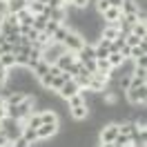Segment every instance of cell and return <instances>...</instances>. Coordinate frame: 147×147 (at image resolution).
Returning <instances> with one entry per match:
<instances>
[{
    "mask_svg": "<svg viewBox=\"0 0 147 147\" xmlns=\"http://www.w3.org/2000/svg\"><path fill=\"white\" fill-rule=\"evenodd\" d=\"M65 51H67V49H65L63 42H54V40H51V42L42 49V58H40V60H45L47 65H56V60H58Z\"/></svg>",
    "mask_w": 147,
    "mask_h": 147,
    "instance_id": "1",
    "label": "cell"
},
{
    "mask_svg": "<svg viewBox=\"0 0 147 147\" xmlns=\"http://www.w3.org/2000/svg\"><path fill=\"white\" fill-rule=\"evenodd\" d=\"M123 96H125V100H127L131 107L145 105V102H147V85H143V87H129Z\"/></svg>",
    "mask_w": 147,
    "mask_h": 147,
    "instance_id": "2",
    "label": "cell"
},
{
    "mask_svg": "<svg viewBox=\"0 0 147 147\" xmlns=\"http://www.w3.org/2000/svg\"><path fill=\"white\" fill-rule=\"evenodd\" d=\"M22 129H25V127L20 125V120L9 118V116H7V118H2V131H5V136L9 138L11 143H13L16 138L22 136Z\"/></svg>",
    "mask_w": 147,
    "mask_h": 147,
    "instance_id": "3",
    "label": "cell"
},
{
    "mask_svg": "<svg viewBox=\"0 0 147 147\" xmlns=\"http://www.w3.org/2000/svg\"><path fill=\"white\" fill-rule=\"evenodd\" d=\"M63 45H65V49H67V51H71V54H78V51L83 49L85 40H83V36H80L78 31H69V34H67V38L63 40Z\"/></svg>",
    "mask_w": 147,
    "mask_h": 147,
    "instance_id": "4",
    "label": "cell"
},
{
    "mask_svg": "<svg viewBox=\"0 0 147 147\" xmlns=\"http://www.w3.org/2000/svg\"><path fill=\"white\" fill-rule=\"evenodd\" d=\"M116 136H118V125L116 123H107L98 131V143H114Z\"/></svg>",
    "mask_w": 147,
    "mask_h": 147,
    "instance_id": "5",
    "label": "cell"
},
{
    "mask_svg": "<svg viewBox=\"0 0 147 147\" xmlns=\"http://www.w3.org/2000/svg\"><path fill=\"white\" fill-rule=\"evenodd\" d=\"M58 131H60V123H54V125H40V127L36 129L38 140H51Z\"/></svg>",
    "mask_w": 147,
    "mask_h": 147,
    "instance_id": "6",
    "label": "cell"
},
{
    "mask_svg": "<svg viewBox=\"0 0 147 147\" xmlns=\"http://www.w3.org/2000/svg\"><path fill=\"white\" fill-rule=\"evenodd\" d=\"M78 92H80L78 83H76V80H69V83H65L63 87L56 92V96H58V98H63V100H67L69 96H74V94H78Z\"/></svg>",
    "mask_w": 147,
    "mask_h": 147,
    "instance_id": "7",
    "label": "cell"
},
{
    "mask_svg": "<svg viewBox=\"0 0 147 147\" xmlns=\"http://www.w3.org/2000/svg\"><path fill=\"white\" fill-rule=\"evenodd\" d=\"M100 16H102V20H105L107 25H116V27H118V22L123 20V11L116 9V7H109V9L102 11Z\"/></svg>",
    "mask_w": 147,
    "mask_h": 147,
    "instance_id": "8",
    "label": "cell"
},
{
    "mask_svg": "<svg viewBox=\"0 0 147 147\" xmlns=\"http://www.w3.org/2000/svg\"><path fill=\"white\" fill-rule=\"evenodd\" d=\"M69 118H71L74 123H85V120H89V109H87V105L71 107V109H69Z\"/></svg>",
    "mask_w": 147,
    "mask_h": 147,
    "instance_id": "9",
    "label": "cell"
},
{
    "mask_svg": "<svg viewBox=\"0 0 147 147\" xmlns=\"http://www.w3.org/2000/svg\"><path fill=\"white\" fill-rule=\"evenodd\" d=\"M76 60H80V63H89V60H96V54H94V45H87L85 42L83 45V49L76 54Z\"/></svg>",
    "mask_w": 147,
    "mask_h": 147,
    "instance_id": "10",
    "label": "cell"
},
{
    "mask_svg": "<svg viewBox=\"0 0 147 147\" xmlns=\"http://www.w3.org/2000/svg\"><path fill=\"white\" fill-rule=\"evenodd\" d=\"M74 63H76V54H71V51H65V54L60 56L58 60H56V65L60 67V71H67V69H69Z\"/></svg>",
    "mask_w": 147,
    "mask_h": 147,
    "instance_id": "11",
    "label": "cell"
},
{
    "mask_svg": "<svg viewBox=\"0 0 147 147\" xmlns=\"http://www.w3.org/2000/svg\"><path fill=\"white\" fill-rule=\"evenodd\" d=\"M27 5H29V0H7V2H5V9H7V13H18V11H22Z\"/></svg>",
    "mask_w": 147,
    "mask_h": 147,
    "instance_id": "12",
    "label": "cell"
},
{
    "mask_svg": "<svg viewBox=\"0 0 147 147\" xmlns=\"http://www.w3.org/2000/svg\"><path fill=\"white\" fill-rule=\"evenodd\" d=\"M16 16H18V25H25V27H34V13H31L27 7H25L22 11H18Z\"/></svg>",
    "mask_w": 147,
    "mask_h": 147,
    "instance_id": "13",
    "label": "cell"
},
{
    "mask_svg": "<svg viewBox=\"0 0 147 147\" xmlns=\"http://www.w3.org/2000/svg\"><path fill=\"white\" fill-rule=\"evenodd\" d=\"M118 36V27H116V25H105V27L100 29V38L102 40H114V38Z\"/></svg>",
    "mask_w": 147,
    "mask_h": 147,
    "instance_id": "14",
    "label": "cell"
},
{
    "mask_svg": "<svg viewBox=\"0 0 147 147\" xmlns=\"http://www.w3.org/2000/svg\"><path fill=\"white\" fill-rule=\"evenodd\" d=\"M40 118H42V125H54V123H60V116L51 109H45L40 111Z\"/></svg>",
    "mask_w": 147,
    "mask_h": 147,
    "instance_id": "15",
    "label": "cell"
},
{
    "mask_svg": "<svg viewBox=\"0 0 147 147\" xmlns=\"http://www.w3.org/2000/svg\"><path fill=\"white\" fill-rule=\"evenodd\" d=\"M31 74H34V78H36V80H40V78H42L45 74H49V65H47L45 60H38L36 67L31 69Z\"/></svg>",
    "mask_w": 147,
    "mask_h": 147,
    "instance_id": "16",
    "label": "cell"
},
{
    "mask_svg": "<svg viewBox=\"0 0 147 147\" xmlns=\"http://www.w3.org/2000/svg\"><path fill=\"white\" fill-rule=\"evenodd\" d=\"M65 105H67V109H71V107H80V105H85V96L83 92L74 94V96H69L67 100H65Z\"/></svg>",
    "mask_w": 147,
    "mask_h": 147,
    "instance_id": "17",
    "label": "cell"
},
{
    "mask_svg": "<svg viewBox=\"0 0 147 147\" xmlns=\"http://www.w3.org/2000/svg\"><path fill=\"white\" fill-rule=\"evenodd\" d=\"M25 100V94L22 92H11L7 98H5V105L7 107H13V105H20V102Z\"/></svg>",
    "mask_w": 147,
    "mask_h": 147,
    "instance_id": "18",
    "label": "cell"
},
{
    "mask_svg": "<svg viewBox=\"0 0 147 147\" xmlns=\"http://www.w3.org/2000/svg\"><path fill=\"white\" fill-rule=\"evenodd\" d=\"M123 56H120V51H109V56H107V63H109L111 69H118L120 65H123Z\"/></svg>",
    "mask_w": 147,
    "mask_h": 147,
    "instance_id": "19",
    "label": "cell"
},
{
    "mask_svg": "<svg viewBox=\"0 0 147 147\" xmlns=\"http://www.w3.org/2000/svg\"><path fill=\"white\" fill-rule=\"evenodd\" d=\"M69 31H71V29L67 27V25H60V27H58V29L54 31V36H51V40H54V42H63L65 38H67V34H69Z\"/></svg>",
    "mask_w": 147,
    "mask_h": 147,
    "instance_id": "20",
    "label": "cell"
},
{
    "mask_svg": "<svg viewBox=\"0 0 147 147\" xmlns=\"http://www.w3.org/2000/svg\"><path fill=\"white\" fill-rule=\"evenodd\" d=\"M22 138L29 143V147L34 145V143H38V134H36V129H34V127H25V129H22Z\"/></svg>",
    "mask_w": 147,
    "mask_h": 147,
    "instance_id": "21",
    "label": "cell"
},
{
    "mask_svg": "<svg viewBox=\"0 0 147 147\" xmlns=\"http://www.w3.org/2000/svg\"><path fill=\"white\" fill-rule=\"evenodd\" d=\"M47 22H49V18H47L45 13H38V16H34V29H36V31H45Z\"/></svg>",
    "mask_w": 147,
    "mask_h": 147,
    "instance_id": "22",
    "label": "cell"
},
{
    "mask_svg": "<svg viewBox=\"0 0 147 147\" xmlns=\"http://www.w3.org/2000/svg\"><path fill=\"white\" fill-rule=\"evenodd\" d=\"M131 34L138 38H147V22H136L131 25Z\"/></svg>",
    "mask_w": 147,
    "mask_h": 147,
    "instance_id": "23",
    "label": "cell"
},
{
    "mask_svg": "<svg viewBox=\"0 0 147 147\" xmlns=\"http://www.w3.org/2000/svg\"><path fill=\"white\" fill-rule=\"evenodd\" d=\"M0 65H2L5 69H13V67H16V56H13V54L0 56Z\"/></svg>",
    "mask_w": 147,
    "mask_h": 147,
    "instance_id": "24",
    "label": "cell"
},
{
    "mask_svg": "<svg viewBox=\"0 0 147 147\" xmlns=\"http://www.w3.org/2000/svg\"><path fill=\"white\" fill-rule=\"evenodd\" d=\"M27 9L31 11L34 16H38V13H45V5H42V2H36V0H29Z\"/></svg>",
    "mask_w": 147,
    "mask_h": 147,
    "instance_id": "25",
    "label": "cell"
},
{
    "mask_svg": "<svg viewBox=\"0 0 147 147\" xmlns=\"http://www.w3.org/2000/svg\"><path fill=\"white\" fill-rule=\"evenodd\" d=\"M92 5H94V0H71V7H74V9H78V11L89 9Z\"/></svg>",
    "mask_w": 147,
    "mask_h": 147,
    "instance_id": "26",
    "label": "cell"
},
{
    "mask_svg": "<svg viewBox=\"0 0 147 147\" xmlns=\"http://www.w3.org/2000/svg\"><path fill=\"white\" fill-rule=\"evenodd\" d=\"M109 63H107V58H98L96 60V71H102V74H109Z\"/></svg>",
    "mask_w": 147,
    "mask_h": 147,
    "instance_id": "27",
    "label": "cell"
},
{
    "mask_svg": "<svg viewBox=\"0 0 147 147\" xmlns=\"http://www.w3.org/2000/svg\"><path fill=\"white\" fill-rule=\"evenodd\" d=\"M125 45L127 47H138L140 45V38L134 36V34H127V36H125Z\"/></svg>",
    "mask_w": 147,
    "mask_h": 147,
    "instance_id": "28",
    "label": "cell"
},
{
    "mask_svg": "<svg viewBox=\"0 0 147 147\" xmlns=\"http://www.w3.org/2000/svg\"><path fill=\"white\" fill-rule=\"evenodd\" d=\"M58 27H60V22H56V20H49V22H47V27H45V34H47V36H54V31H56Z\"/></svg>",
    "mask_w": 147,
    "mask_h": 147,
    "instance_id": "29",
    "label": "cell"
},
{
    "mask_svg": "<svg viewBox=\"0 0 147 147\" xmlns=\"http://www.w3.org/2000/svg\"><path fill=\"white\" fill-rule=\"evenodd\" d=\"M65 85V80H63V76H56L54 80H51V87H49V89H51V92H58V89H60V87H63Z\"/></svg>",
    "mask_w": 147,
    "mask_h": 147,
    "instance_id": "30",
    "label": "cell"
},
{
    "mask_svg": "<svg viewBox=\"0 0 147 147\" xmlns=\"http://www.w3.org/2000/svg\"><path fill=\"white\" fill-rule=\"evenodd\" d=\"M11 147H29V143H27L22 136H20V138H16V140L11 143Z\"/></svg>",
    "mask_w": 147,
    "mask_h": 147,
    "instance_id": "31",
    "label": "cell"
},
{
    "mask_svg": "<svg viewBox=\"0 0 147 147\" xmlns=\"http://www.w3.org/2000/svg\"><path fill=\"white\" fill-rule=\"evenodd\" d=\"M0 147H11V140L5 136V131H0Z\"/></svg>",
    "mask_w": 147,
    "mask_h": 147,
    "instance_id": "32",
    "label": "cell"
},
{
    "mask_svg": "<svg viewBox=\"0 0 147 147\" xmlns=\"http://www.w3.org/2000/svg\"><path fill=\"white\" fill-rule=\"evenodd\" d=\"M7 76H9V69H5V67L0 65V85H5V80H7Z\"/></svg>",
    "mask_w": 147,
    "mask_h": 147,
    "instance_id": "33",
    "label": "cell"
},
{
    "mask_svg": "<svg viewBox=\"0 0 147 147\" xmlns=\"http://www.w3.org/2000/svg\"><path fill=\"white\" fill-rule=\"evenodd\" d=\"M60 67H58V65H49V76H60Z\"/></svg>",
    "mask_w": 147,
    "mask_h": 147,
    "instance_id": "34",
    "label": "cell"
},
{
    "mask_svg": "<svg viewBox=\"0 0 147 147\" xmlns=\"http://www.w3.org/2000/svg\"><path fill=\"white\" fill-rule=\"evenodd\" d=\"M109 2V7H116V9H120V5H123V0H107Z\"/></svg>",
    "mask_w": 147,
    "mask_h": 147,
    "instance_id": "35",
    "label": "cell"
},
{
    "mask_svg": "<svg viewBox=\"0 0 147 147\" xmlns=\"http://www.w3.org/2000/svg\"><path fill=\"white\" fill-rule=\"evenodd\" d=\"M2 118H7V107L5 105H0V120Z\"/></svg>",
    "mask_w": 147,
    "mask_h": 147,
    "instance_id": "36",
    "label": "cell"
},
{
    "mask_svg": "<svg viewBox=\"0 0 147 147\" xmlns=\"http://www.w3.org/2000/svg\"><path fill=\"white\" fill-rule=\"evenodd\" d=\"M5 16H7V11H0V25L5 22Z\"/></svg>",
    "mask_w": 147,
    "mask_h": 147,
    "instance_id": "37",
    "label": "cell"
},
{
    "mask_svg": "<svg viewBox=\"0 0 147 147\" xmlns=\"http://www.w3.org/2000/svg\"><path fill=\"white\" fill-rule=\"evenodd\" d=\"M36 2H42V5L47 7V2H49V0H36Z\"/></svg>",
    "mask_w": 147,
    "mask_h": 147,
    "instance_id": "38",
    "label": "cell"
}]
</instances>
